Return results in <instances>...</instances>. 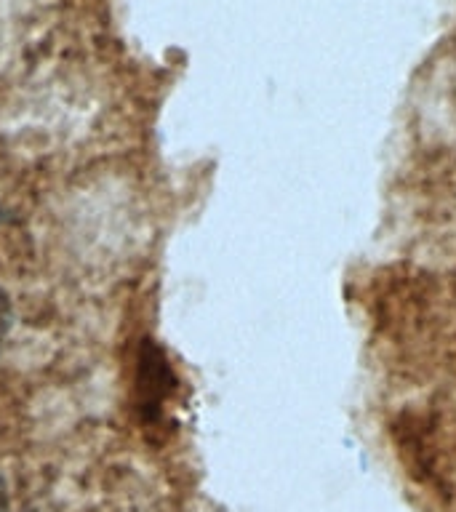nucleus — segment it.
I'll return each mask as SVG.
<instances>
[{"label": "nucleus", "instance_id": "1", "mask_svg": "<svg viewBox=\"0 0 456 512\" xmlns=\"http://www.w3.org/2000/svg\"><path fill=\"white\" fill-rule=\"evenodd\" d=\"M6 328H8V304L6 299L0 296V339L6 336Z\"/></svg>", "mask_w": 456, "mask_h": 512}, {"label": "nucleus", "instance_id": "2", "mask_svg": "<svg viewBox=\"0 0 456 512\" xmlns=\"http://www.w3.org/2000/svg\"><path fill=\"white\" fill-rule=\"evenodd\" d=\"M0 512H8V494L6 486H3V478H0Z\"/></svg>", "mask_w": 456, "mask_h": 512}]
</instances>
